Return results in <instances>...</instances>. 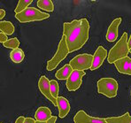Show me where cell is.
<instances>
[{
	"instance_id": "cb8c5ba5",
	"label": "cell",
	"mask_w": 131,
	"mask_h": 123,
	"mask_svg": "<svg viewBox=\"0 0 131 123\" xmlns=\"http://www.w3.org/2000/svg\"><path fill=\"white\" fill-rule=\"evenodd\" d=\"M25 120H26V118L23 116H20L18 117V119L16 120V121H15V123H24Z\"/></svg>"
},
{
	"instance_id": "30bf717a",
	"label": "cell",
	"mask_w": 131,
	"mask_h": 123,
	"mask_svg": "<svg viewBox=\"0 0 131 123\" xmlns=\"http://www.w3.org/2000/svg\"><path fill=\"white\" fill-rule=\"evenodd\" d=\"M107 57V51L103 47V46H98V48L96 51L95 54H94L93 58V63H92V66L90 68L91 71H94L97 69L98 67L102 66L104 63L105 59Z\"/></svg>"
},
{
	"instance_id": "9a60e30c",
	"label": "cell",
	"mask_w": 131,
	"mask_h": 123,
	"mask_svg": "<svg viewBox=\"0 0 131 123\" xmlns=\"http://www.w3.org/2000/svg\"><path fill=\"white\" fill-rule=\"evenodd\" d=\"M73 71L74 70L70 66V65L66 64L64 66H62L59 70L57 71V73L55 74V76L59 80H67L69 78V76L71 75V74L73 73Z\"/></svg>"
},
{
	"instance_id": "44dd1931",
	"label": "cell",
	"mask_w": 131,
	"mask_h": 123,
	"mask_svg": "<svg viewBox=\"0 0 131 123\" xmlns=\"http://www.w3.org/2000/svg\"><path fill=\"white\" fill-rule=\"evenodd\" d=\"M3 45H4V47H5V48H9V49L15 50V49H18L19 45H20V42H19L18 38L13 37V38L9 39L6 43H3Z\"/></svg>"
},
{
	"instance_id": "7a4b0ae2",
	"label": "cell",
	"mask_w": 131,
	"mask_h": 123,
	"mask_svg": "<svg viewBox=\"0 0 131 123\" xmlns=\"http://www.w3.org/2000/svg\"><path fill=\"white\" fill-rule=\"evenodd\" d=\"M128 52H129V47H128V34H127V32H124L121 39L118 41V43L109 51L108 57H107L108 63L113 64L116 61L128 57Z\"/></svg>"
},
{
	"instance_id": "9c48e42d",
	"label": "cell",
	"mask_w": 131,
	"mask_h": 123,
	"mask_svg": "<svg viewBox=\"0 0 131 123\" xmlns=\"http://www.w3.org/2000/svg\"><path fill=\"white\" fill-rule=\"evenodd\" d=\"M74 123H107L105 119L96 118L88 115L84 111L81 110L74 117Z\"/></svg>"
},
{
	"instance_id": "ba28073f",
	"label": "cell",
	"mask_w": 131,
	"mask_h": 123,
	"mask_svg": "<svg viewBox=\"0 0 131 123\" xmlns=\"http://www.w3.org/2000/svg\"><path fill=\"white\" fill-rule=\"evenodd\" d=\"M38 88H39L40 91L42 92V94H43L46 98L49 99L55 106H58L57 99L54 98L53 96L51 95L50 81L48 80V78L46 77V76H41V78L39 79V82H38Z\"/></svg>"
},
{
	"instance_id": "7c38bea8",
	"label": "cell",
	"mask_w": 131,
	"mask_h": 123,
	"mask_svg": "<svg viewBox=\"0 0 131 123\" xmlns=\"http://www.w3.org/2000/svg\"><path fill=\"white\" fill-rule=\"evenodd\" d=\"M114 65L119 73L131 75V59L129 57H126L116 61Z\"/></svg>"
},
{
	"instance_id": "e0dca14e",
	"label": "cell",
	"mask_w": 131,
	"mask_h": 123,
	"mask_svg": "<svg viewBox=\"0 0 131 123\" xmlns=\"http://www.w3.org/2000/svg\"><path fill=\"white\" fill-rule=\"evenodd\" d=\"M10 58L13 62L16 63V64H19V63L22 62L23 59H24V58H25L24 51H23V50L20 49V48L13 50L10 53Z\"/></svg>"
},
{
	"instance_id": "4316f807",
	"label": "cell",
	"mask_w": 131,
	"mask_h": 123,
	"mask_svg": "<svg viewBox=\"0 0 131 123\" xmlns=\"http://www.w3.org/2000/svg\"><path fill=\"white\" fill-rule=\"evenodd\" d=\"M5 16V11L4 10V9H1V10H0V20H2V19Z\"/></svg>"
},
{
	"instance_id": "4fadbf2b",
	"label": "cell",
	"mask_w": 131,
	"mask_h": 123,
	"mask_svg": "<svg viewBox=\"0 0 131 123\" xmlns=\"http://www.w3.org/2000/svg\"><path fill=\"white\" fill-rule=\"evenodd\" d=\"M58 108H59V117L61 119L65 118L70 112V104L64 97H59L57 98Z\"/></svg>"
},
{
	"instance_id": "ac0fdd59",
	"label": "cell",
	"mask_w": 131,
	"mask_h": 123,
	"mask_svg": "<svg viewBox=\"0 0 131 123\" xmlns=\"http://www.w3.org/2000/svg\"><path fill=\"white\" fill-rule=\"evenodd\" d=\"M0 30L7 36H11L14 33V26L13 23L7 20H1L0 22Z\"/></svg>"
},
{
	"instance_id": "8fae6325",
	"label": "cell",
	"mask_w": 131,
	"mask_h": 123,
	"mask_svg": "<svg viewBox=\"0 0 131 123\" xmlns=\"http://www.w3.org/2000/svg\"><path fill=\"white\" fill-rule=\"evenodd\" d=\"M121 23V18L115 19L111 23L106 33V40L108 42L113 43V42H114L117 39V37H118V28Z\"/></svg>"
},
{
	"instance_id": "8992f818",
	"label": "cell",
	"mask_w": 131,
	"mask_h": 123,
	"mask_svg": "<svg viewBox=\"0 0 131 123\" xmlns=\"http://www.w3.org/2000/svg\"><path fill=\"white\" fill-rule=\"evenodd\" d=\"M93 55L87 54V53L77 55L73 59H71L69 65L72 67L73 70H87V69L91 68L92 63H93Z\"/></svg>"
},
{
	"instance_id": "f546056e",
	"label": "cell",
	"mask_w": 131,
	"mask_h": 123,
	"mask_svg": "<svg viewBox=\"0 0 131 123\" xmlns=\"http://www.w3.org/2000/svg\"><path fill=\"white\" fill-rule=\"evenodd\" d=\"M129 53H131V49L129 50Z\"/></svg>"
},
{
	"instance_id": "83f0119b",
	"label": "cell",
	"mask_w": 131,
	"mask_h": 123,
	"mask_svg": "<svg viewBox=\"0 0 131 123\" xmlns=\"http://www.w3.org/2000/svg\"><path fill=\"white\" fill-rule=\"evenodd\" d=\"M128 47H129V50L131 49V36L129 37V40H128Z\"/></svg>"
},
{
	"instance_id": "484cf974",
	"label": "cell",
	"mask_w": 131,
	"mask_h": 123,
	"mask_svg": "<svg viewBox=\"0 0 131 123\" xmlns=\"http://www.w3.org/2000/svg\"><path fill=\"white\" fill-rule=\"evenodd\" d=\"M56 120H57V117H56V116H52L49 120H48L47 123H55Z\"/></svg>"
},
{
	"instance_id": "d4e9b609",
	"label": "cell",
	"mask_w": 131,
	"mask_h": 123,
	"mask_svg": "<svg viewBox=\"0 0 131 123\" xmlns=\"http://www.w3.org/2000/svg\"><path fill=\"white\" fill-rule=\"evenodd\" d=\"M36 120H35L34 119H32V118H26L24 123H36Z\"/></svg>"
},
{
	"instance_id": "2e32d148",
	"label": "cell",
	"mask_w": 131,
	"mask_h": 123,
	"mask_svg": "<svg viewBox=\"0 0 131 123\" xmlns=\"http://www.w3.org/2000/svg\"><path fill=\"white\" fill-rule=\"evenodd\" d=\"M105 120L107 123H131V116L129 115V113H126L122 116L109 117Z\"/></svg>"
},
{
	"instance_id": "277c9868",
	"label": "cell",
	"mask_w": 131,
	"mask_h": 123,
	"mask_svg": "<svg viewBox=\"0 0 131 123\" xmlns=\"http://www.w3.org/2000/svg\"><path fill=\"white\" fill-rule=\"evenodd\" d=\"M50 17V14L46 13L39 11L38 9L35 7H28L26 10H24L21 13L15 14V18L21 23L36 21V20H43L45 19H48Z\"/></svg>"
},
{
	"instance_id": "d6986e66",
	"label": "cell",
	"mask_w": 131,
	"mask_h": 123,
	"mask_svg": "<svg viewBox=\"0 0 131 123\" xmlns=\"http://www.w3.org/2000/svg\"><path fill=\"white\" fill-rule=\"evenodd\" d=\"M37 6L47 12H53L54 10V5L51 0H38Z\"/></svg>"
},
{
	"instance_id": "603a6c76",
	"label": "cell",
	"mask_w": 131,
	"mask_h": 123,
	"mask_svg": "<svg viewBox=\"0 0 131 123\" xmlns=\"http://www.w3.org/2000/svg\"><path fill=\"white\" fill-rule=\"evenodd\" d=\"M7 41H8L7 35H5V33H3V32H1V33H0V42H1L2 43H6Z\"/></svg>"
},
{
	"instance_id": "f1b7e54d",
	"label": "cell",
	"mask_w": 131,
	"mask_h": 123,
	"mask_svg": "<svg viewBox=\"0 0 131 123\" xmlns=\"http://www.w3.org/2000/svg\"><path fill=\"white\" fill-rule=\"evenodd\" d=\"M36 123H47V121H46V122H43V121H38V120H36Z\"/></svg>"
},
{
	"instance_id": "52a82bcc",
	"label": "cell",
	"mask_w": 131,
	"mask_h": 123,
	"mask_svg": "<svg viewBox=\"0 0 131 123\" xmlns=\"http://www.w3.org/2000/svg\"><path fill=\"white\" fill-rule=\"evenodd\" d=\"M85 75L84 71L74 70L67 80V88L69 91H75L82 83V77Z\"/></svg>"
},
{
	"instance_id": "3957f363",
	"label": "cell",
	"mask_w": 131,
	"mask_h": 123,
	"mask_svg": "<svg viewBox=\"0 0 131 123\" xmlns=\"http://www.w3.org/2000/svg\"><path fill=\"white\" fill-rule=\"evenodd\" d=\"M118 88V82L113 78H101L97 82L98 93L109 98L116 97Z\"/></svg>"
},
{
	"instance_id": "5b68a950",
	"label": "cell",
	"mask_w": 131,
	"mask_h": 123,
	"mask_svg": "<svg viewBox=\"0 0 131 123\" xmlns=\"http://www.w3.org/2000/svg\"><path fill=\"white\" fill-rule=\"evenodd\" d=\"M68 53H69V50L67 44L66 37L63 36L60 42H59V46H58L57 52L55 53L54 56L51 58V59H50L47 62V66H46L47 70L48 71L54 70L56 67L58 66V65H59L63 59H66V57L68 55Z\"/></svg>"
},
{
	"instance_id": "ffe728a7",
	"label": "cell",
	"mask_w": 131,
	"mask_h": 123,
	"mask_svg": "<svg viewBox=\"0 0 131 123\" xmlns=\"http://www.w3.org/2000/svg\"><path fill=\"white\" fill-rule=\"evenodd\" d=\"M32 0H20L19 1L18 5H17V7L15 8V13L18 14V13H21L24 10H26L27 8L28 7V5H30L32 4Z\"/></svg>"
},
{
	"instance_id": "7402d4cb",
	"label": "cell",
	"mask_w": 131,
	"mask_h": 123,
	"mask_svg": "<svg viewBox=\"0 0 131 123\" xmlns=\"http://www.w3.org/2000/svg\"><path fill=\"white\" fill-rule=\"evenodd\" d=\"M50 84H51V95L53 96V97H54V98L57 99L58 97H59V83L57 82V81L51 80V81H50Z\"/></svg>"
},
{
	"instance_id": "6da1fadb",
	"label": "cell",
	"mask_w": 131,
	"mask_h": 123,
	"mask_svg": "<svg viewBox=\"0 0 131 123\" xmlns=\"http://www.w3.org/2000/svg\"><path fill=\"white\" fill-rule=\"evenodd\" d=\"M90 23L87 19L74 20L63 24V36L66 37L69 53L80 50L89 39Z\"/></svg>"
},
{
	"instance_id": "5bb4252c",
	"label": "cell",
	"mask_w": 131,
	"mask_h": 123,
	"mask_svg": "<svg viewBox=\"0 0 131 123\" xmlns=\"http://www.w3.org/2000/svg\"><path fill=\"white\" fill-rule=\"evenodd\" d=\"M51 112L48 107L45 106H42L36 110V113H35V118L36 120L38 121H43L46 122L51 118Z\"/></svg>"
}]
</instances>
